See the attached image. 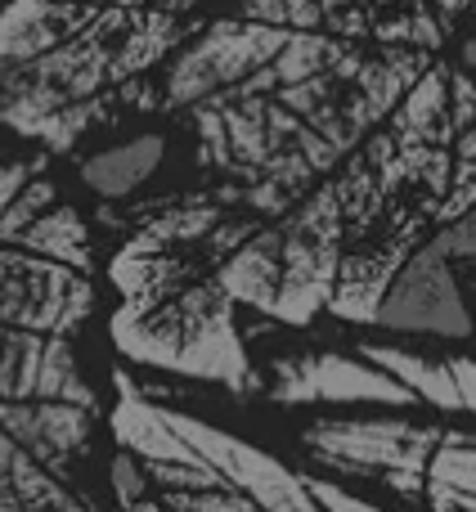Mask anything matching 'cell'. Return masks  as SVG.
<instances>
[{
    "label": "cell",
    "instance_id": "1",
    "mask_svg": "<svg viewBox=\"0 0 476 512\" xmlns=\"http://www.w3.org/2000/svg\"><path fill=\"white\" fill-rule=\"evenodd\" d=\"M104 301L95 221L32 144L0 135V423L108 499V391L90 369Z\"/></svg>",
    "mask_w": 476,
    "mask_h": 512
},
{
    "label": "cell",
    "instance_id": "2",
    "mask_svg": "<svg viewBox=\"0 0 476 512\" xmlns=\"http://www.w3.org/2000/svg\"><path fill=\"white\" fill-rule=\"evenodd\" d=\"M104 283L113 292L108 342L122 364L212 382L234 396L265 391V373L238 324V301L198 270L189 252L140 234H113Z\"/></svg>",
    "mask_w": 476,
    "mask_h": 512
},
{
    "label": "cell",
    "instance_id": "3",
    "mask_svg": "<svg viewBox=\"0 0 476 512\" xmlns=\"http://www.w3.org/2000/svg\"><path fill=\"white\" fill-rule=\"evenodd\" d=\"M328 32L351 45L378 50L382 59L418 72V77H445L450 68L454 27L476 14V0H319Z\"/></svg>",
    "mask_w": 476,
    "mask_h": 512
},
{
    "label": "cell",
    "instance_id": "4",
    "mask_svg": "<svg viewBox=\"0 0 476 512\" xmlns=\"http://www.w3.org/2000/svg\"><path fill=\"white\" fill-rule=\"evenodd\" d=\"M378 333H423V337H463L472 333V310L459 292L454 265L445 261L432 243H423L405 261V270L396 274V283L387 288L378 315H373Z\"/></svg>",
    "mask_w": 476,
    "mask_h": 512
},
{
    "label": "cell",
    "instance_id": "5",
    "mask_svg": "<svg viewBox=\"0 0 476 512\" xmlns=\"http://www.w3.org/2000/svg\"><path fill=\"white\" fill-rule=\"evenodd\" d=\"M167 153H171V135L144 126V131L126 135V140L99 144L95 153L72 158V176L95 198V212H104V207H126L149 194V185L162 176V167H167Z\"/></svg>",
    "mask_w": 476,
    "mask_h": 512
},
{
    "label": "cell",
    "instance_id": "6",
    "mask_svg": "<svg viewBox=\"0 0 476 512\" xmlns=\"http://www.w3.org/2000/svg\"><path fill=\"white\" fill-rule=\"evenodd\" d=\"M113 499L63 481L32 445L0 423V512H104Z\"/></svg>",
    "mask_w": 476,
    "mask_h": 512
},
{
    "label": "cell",
    "instance_id": "7",
    "mask_svg": "<svg viewBox=\"0 0 476 512\" xmlns=\"http://www.w3.org/2000/svg\"><path fill=\"white\" fill-rule=\"evenodd\" d=\"M436 252L445 256V261H476V212H468V216H459L454 225H445L436 239H427Z\"/></svg>",
    "mask_w": 476,
    "mask_h": 512
}]
</instances>
